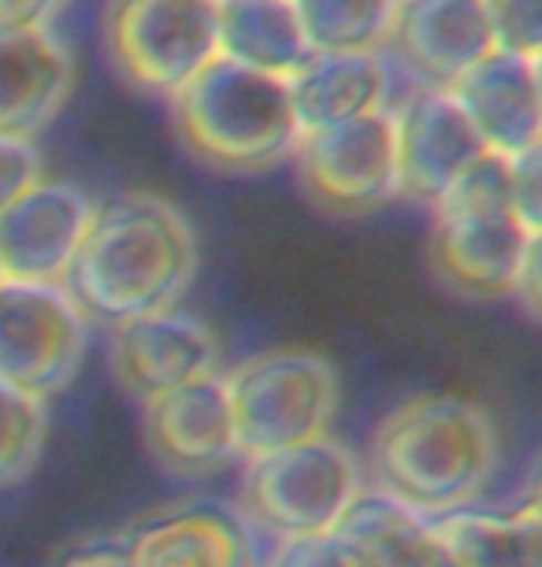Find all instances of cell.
I'll list each match as a JSON object with an SVG mask.
<instances>
[{
	"label": "cell",
	"instance_id": "cell-1",
	"mask_svg": "<svg viewBox=\"0 0 542 567\" xmlns=\"http://www.w3.org/2000/svg\"><path fill=\"white\" fill-rule=\"evenodd\" d=\"M197 275V234L183 208L156 194H120L98 205L63 290L90 319L120 327L167 312Z\"/></svg>",
	"mask_w": 542,
	"mask_h": 567
},
{
	"label": "cell",
	"instance_id": "cell-2",
	"mask_svg": "<svg viewBox=\"0 0 542 567\" xmlns=\"http://www.w3.org/2000/svg\"><path fill=\"white\" fill-rule=\"evenodd\" d=\"M498 471V431L475 401L420 393L376 426L368 478L423 519L475 508Z\"/></svg>",
	"mask_w": 542,
	"mask_h": 567
},
{
	"label": "cell",
	"instance_id": "cell-3",
	"mask_svg": "<svg viewBox=\"0 0 542 567\" xmlns=\"http://www.w3.org/2000/svg\"><path fill=\"white\" fill-rule=\"evenodd\" d=\"M175 131L212 171L260 175L301 145L290 82L216 56L172 97Z\"/></svg>",
	"mask_w": 542,
	"mask_h": 567
},
{
	"label": "cell",
	"instance_id": "cell-4",
	"mask_svg": "<svg viewBox=\"0 0 542 567\" xmlns=\"http://www.w3.org/2000/svg\"><path fill=\"white\" fill-rule=\"evenodd\" d=\"M528 238L509 194V159L494 153L475 159L431 205V267L461 297L513 293Z\"/></svg>",
	"mask_w": 542,
	"mask_h": 567
},
{
	"label": "cell",
	"instance_id": "cell-5",
	"mask_svg": "<svg viewBox=\"0 0 542 567\" xmlns=\"http://www.w3.org/2000/svg\"><path fill=\"white\" fill-rule=\"evenodd\" d=\"M242 460L272 456L331 434L338 415V371L313 349H264L227 374Z\"/></svg>",
	"mask_w": 542,
	"mask_h": 567
},
{
	"label": "cell",
	"instance_id": "cell-6",
	"mask_svg": "<svg viewBox=\"0 0 542 567\" xmlns=\"http://www.w3.org/2000/svg\"><path fill=\"white\" fill-rule=\"evenodd\" d=\"M365 489V464L338 437L279 449L246 460L242 505L246 516L275 542L327 534Z\"/></svg>",
	"mask_w": 542,
	"mask_h": 567
},
{
	"label": "cell",
	"instance_id": "cell-7",
	"mask_svg": "<svg viewBox=\"0 0 542 567\" xmlns=\"http://www.w3.org/2000/svg\"><path fill=\"white\" fill-rule=\"evenodd\" d=\"M101 30L112 68L172 101L219 56V0H109Z\"/></svg>",
	"mask_w": 542,
	"mask_h": 567
},
{
	"label": "cell",
	"instance_id": "cell-8",
	"mask_svg": "<svg viewBox=\"0 0 542 567\" xmlns=\"http://www.w3.org/2000/svg\"><path fill=\"white\" fill-rule=\"evenodd\" d=\"M90 316L60 282L0 278V382L49 401L79 379Z\"/></svg>",
	"mask_w": 542,
	"mask_h": 567
},
{
	"label": "cell",
	"instance_id": "cell-9",
	"mask_svg": "<svg viewBox=\"0 0 542 567\" xmlns=\"http://www.w3.org/2000/svg\"><path fill=\"white\" fill-rule=\"evenodd\" d=\"M294 156L308 197L331 212L357 216L398 200V131L390 109L305 134Z\"/></svg>",
	"mask_w": 542,
	"mask_h": 567
},
{
	"label": "cell",
	"instance_id": "cell-10",
	"mask_svg": "<svg viewBox=\"0 0 542 567\" xmlns=\"http://www.w3.org/2000/svg\"><path fill=\"white\" fill-rule=\"evenodd\" d=\"M98 216V200L71 182L41 178L0 212V278L60 282Z\"/></svg>",
	"mask_w": 542,
	"mask_h": 567
},
{
	"label": "cell",
	"instance_id": "cell-11",
	"mask_svg": "<svg viewBox=\"0 0 542 567\" xmlns=\"http://www.w3.org/2000/svg\"><path fill=\"white\" fill-rule=\"evenodd\" d=\"M398 131V197L434 205L487 145L450 90H412L390 104Z\"/></svg>",
	"mask_w": 542,
	"mask_h": 567
},
{
	"label": "cell",
	"instance_id": "cell-12",
	"mask_svg": "<svg viewBox=\"0 0 542 567\" xmlns=\"http://www.w3.org/2000/svg\"><path fill=\"white\" fill-rule=\"evenodd\" d=\"M491 52L494 30L483 0H398L387 60L417 90H453Z\"/></svg>",
	"mask_w": 542,
	"mask_h": 567
},
{
	"label": "cell",
	"instance_id": "cell-13",
	"mask_svg": "<svg viewBox=\"0 0 542 567\" xmlns=\"http://www.w3.org/2000/svg\"><path fill=\"white\" fill-rule=\"evenodd\" d=\"M145 442L156 464L183 478L212 475L242 456L223 371L145 401Z\"/></svg>",
	"mask_w": 542,
	"mask_h": 567
},
{
	"label": "cell",
	"instance_id": "cell-14",
	"mask_svg": "<svg viewBox=\"0 0 542 567\" xmlns=\"http://www.w3.org/2000/svg\"><path fill=\"white\" fill-rule=\"evenodd\" d=\"M112 368L123 390L145 404L194 379L216 374L219 338L205 319L178 308L137 316L112 330Z\"/></svg>",
	"mask_w": 542,
	"mask_h": 567
},
{
	"label": "cell",
	"instance_id": "cell-15",
	"mask_svg": "<svg viewBox=\"0 0 542 567\" xmlns=\"http://www.w3.org/2000/svg\"><path fill=\"white\" fill-rule=\"evenodd\" d=\"M74 90V56L52 27H0V134L34 142Z\"/></svg>",
	"mask_w": 542,
	"mask_h": 567
},
{
	"label": "cell",
	"instance_id": "cell-16",
	"mask_svg": "<svg viewBox=\"0 0 542 567\" xmlns=\"http://www.w3.org/2000/svg\"><path fill=\"white\" fill-rule=\"evenodd\" d=\"M450 93L472 120L487 153L509 159L542 137V97L535 63L524 56L494 49Z\"/></svg>",
	"mask_w": 542,
	"mask_h": 567
},
{
	"label": "cell",
	"instance_id": "cell-17",
	"mask_svg": "<svg viewBox=\"0 0 542 567\" xmlns=\"http://www.w3.org/2000/svg\"><path fill=\"white\" fill-rule=\"evenodd\" d=\"M134 567H257V549L238 516L212 505L164 512L126 542Z\"/></svg>",
	"mask_w": 542,
	"mask_h": 567
},
{
	"label": "cell",
	"instance_id": "cell-18",
	"mask_svg": "<svg viewBox=\"0 0 542 567\" xmlns=\"http://www.w3.org/2000/svg\"><path fill=\"white\" fill-rule=\"evenodd\" d=\"M301 134L331 131L395 104V71L387 56H313L290 79Z\"/></svg>",
	"mask_w": 542,
	"mask_h": 567
},
{
	"label": "cell",
	"instance_id": "cell-19",
	"mask_svg": "<svg viewBox=\"0 0 542 567\" xmlns=\"http://www.w3.org/2000/svg\"><path fill=\"white\" fill-rule=\"evenodd\" d=\"M219 56L290 82L316 52L294 0H219Z\"/></svg>",
	"mask_w": 542,
	"mask_h": 567
},
{
	"label": "cell",
	"instance_id": "cell-20",
	"mask_svg": "<svg viewBox=\"0 0 542 567\" xmlns=\"http://www.w3.org/2000/svg\"><path fill=\"white\" fill-rule=\"evenodd\" d=\"M331 534L357 567H420L434 542V523L382 489L365 486Z\"/></svg>",
	"mask_w": 542,
	"mask_h": 567
},
{
	"label": "cell",
	"instance_id": "cell-21",
	"mask_svg": "<svg viewBox=\"0 0 542 567\" xmlns=\"http://www.w3.org/2000/svg\"><path fill=\"white\" fill-rule=\"evenodd\" d=\"M431 523L457 567H542V527L524 508H464Z\"/></svg>",
	"mask_w": 542,
	"mask_h": 567
},
{
	"label": "cell",
	"instance_id": "cell-22",
	"mask_svg": "<svg viewBox=\"0 0 542 567\" xmlns=\"http://www.w3.org/2000/svg\"><path fill=\"white\" fill-rule=\"evenodd\" d=\"M316 56H387L398 0H294Z\"/></svg>",
	"mask_w": 542,
	"mask_h": 567
},
{
	"label": "cell",
	"instance_id": "cell-23",
	"mask_svg": "<svg viewBox=\"0 0 542 567\" xmlns=\"http://www.w3.org/2000/svg\"><path fill=\"white\" fill-rule=\"evenodd\" d=\"M45 401L0 382V489L23 483L34 471L41 449H45Z\"/></svg>",
	"mask_w": 542,
	"mask_h": 567
},
{
	"label": "cell",
	"instance_id": "cell-24",
	"mask_svg": "<svg viewBox=\"0 0 542 567\" xmlns=\"http://www.w3.org/2000/svg\"><path fill=\"white\" fill-rule=\"evenodd\" d=\"M494 30V49L513 56H542V0H483Z\"/></svg>",
	"mask_w": 542,
	"mask_h": 567
},
{
	"label": "cell",
	"instance_id": "cell-25",
	"mask_svg": "<svg viewBox=\"0 0 542 567\" xmlns=\"http://www.w3.org/2000/svg\"><path fill=\"white\" fill-rule=\"evenodd\" d=\"M509 194L528 234H542V137L524 153L509 156Z\"/></svg>",
	"mask_w": 542,
	"mask_h": 567
},
{
	"label": "cell",
	"instance_id": "cell-26",
	"mask_svg": "<svg viewBox=\"0 0 542 567\" xmlns=\"http://www.w3.org/2000/svg\"><path fill=\"white\" fill-rule=\"evenodd\" d=\"M45 178V156L34 142L0 134V212Z\"/></svg>",
	"mask_w": 542,
	"mask_h": 567
},
{
	"label": "cell",
	"instance_id": "cell-27",
	"mask_svg": "<svg viewBox=\"0 0 542 567\" xmlns=\"http://www.w3.org/2000/svg\"><path fill=\"white\" fill-rule=\"evenodd\" d=\"M268 567H357L349 553L335 542V534H313V538L275 542Z\"/></svg>",
	"mask_w": 542,
	"mask_h": 567
},
{
	"label": "cell",
	"instance_id": "cell-28",
	"mask_svg": "<svg viewBox=\"0 0 542 567\" xmlns=\"http://www.w3.org/2000/svg\"><path fill=\"white\" fill-rule=\"evenodd\" d=\"M513 297H520V305H524L531 316L542 319V234H531L528 238Z\"/></svg>",
	"mask_w": 542,
	"mask_h": 567
},
{
	"label": "cell",
	"instance_id": "cell-29",
	"mask_svg": "<svg viewBox=\"0 0 542 567\" xmlns=\"http://www.w3.org/2000/svg\"><path fill=\"white\" fill-rule=\"evenodd\" d=\"M71 0H0V27H49Z\"/></svg>",
	"mask_w": 542,
	"mask_h": 567
},
{
	"label": "cell",
	"instance_id": "cell-30",
	"mask_svg": "<svg viewBox=\"0 0 542 567\" xmlns=\"http://www.w3.org/2000/svg\"><path fill=\"white\" fill-rule=\"evenodd\" d=\"M60 567H134V556L126 545L115 542H93V545H79L60 560Z\"/></svg>",
	"mask_w": 542,
	"mask_h": 567
},
{
	"label": "cell",
	"instance_id": "cell-31",
	"mask_svg": "<svg viewBox=\"0 0 542 567\" xmlns=\"http://www.w3.org/2000/svg\"><path fill=\"white\" fill-rule=\"evenodd\" d=\"M517 508H524L531 519L539 523L542 527V471H539V478H535V486H531V494H528V501L524 505H517Z\"/></svg>",
	"mask_w": 542,
	"mask_h": 567
},
{
	"label": "cell",
	"instance_id": "cell-32",
	"mask_svg": "<svg viewBox=\"0 0 542 567\" xmlns=\"http://www.w3.org/2000/svg\"><path fill=\"white\" fill-rule=\"evenodd\" d=\"M531 63H535V79H539V97H542V56H539V60H531Z\"/></svg>",
	"mask_w": 542,
	"mask_h": 567
}]
</instances>
